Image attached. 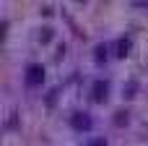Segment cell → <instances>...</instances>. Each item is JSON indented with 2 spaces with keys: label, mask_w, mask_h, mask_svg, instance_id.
Segmentation results:
<instances>
[{
  "label": "cell",
  "mask_w": 148,
  "mask_h": 146,
  "mask_svg": "<svg viewBox=\"0 0 148 146\" xmlns=\"http://www.w3.org/2000/svg\"><path fill=\"white\" fill-rule=\"evenodd\" d=\"M49 39H52V29H49V26H44V29L39 31V42H42V44H47Z\"/></svg>",
  "instance_id": "cell-8"
},
{
  "label": "cell",
  "mask_w": 148,
  "mask_h": 146,
  "mask_svg": "<svg viewBox=\"0 0 148 146\" xmlns=\"http://www.w3.org/2000/svg\"><path fill=\"white\" fill-rule=\"evenodd\" d=\"M83 146H109V141H107L104 136H88Z\"/></svg>",
  "instance_id": "cell-7"
},
{
  "label": "cell",
  "mask_w": 148,
  "mask_h": 146,
  "mask_svg": "<svg viewBox=\"0 0 148 146\" xmlns=\"http://www.w3.org/2000/svg\"><path fill=\"white\" fill-rule=\"evenodd\" d=\"M109 50H112V47H109L107 42H99V44L94 47V63H96V65L107 63V60H109Z\"/></svg>",
  "instance_id": "cell-5"
},
{
  "label": "cell",
  "mask_w": 148,
  "mask_h": 146,
  "mask_svg": "<svg viewBox=\"0 0 148 146\" xmlns=\"http://www.w3.org/2000/svg\"><path fill=\"white\" fill-rule=\"evenodd\" d=\"M135 89H138V84H135V81H130V84H127V89H125V91H127L125 97H127V99H133V97H135Z\"/></svg>",
  "instance_id": "cell-9"
},
{
  "label": "cell",
  "mask_w": 148,
  "mask_h": 146,
  "mask_svg": "<svg viewBox=\"0 0 148 146\" xmlns=\"http://www.w3.org/2000/svg\"><path fill=\"white\" fill-rule=\"evenodd\" d=\"M130 50H133V39H130V37H120L117 44H114V55H117V57H127Z\"/></svg>",
  "instance_id": "cell-4"
},
{
  "label": "cell",
  "mask_w": 148,
  "mask_h": 146,
  "mask_svg": "<svg viewBox=\"0 0 148 146\" xmlns=\"http://www.w3.org/2000/svg\"><path fill=\"white\" fill-rule=\"evenodd\" d=\"M109 94H112V84L107 78H94L91 86H88V99L94 104H104L109 102Z\"/></svg>",
  "instance_id": "cell-2"
},
{
  "label": "cell",
  "mask_w": 148,
  "mask_h": 146,
  "mask_svg": "<svg viewBox=\"0 0 148 146\" xmlns=\"http://www.w3.org/2000/svg\"><path fill=\"white\" fill-rule=\"evenodd\" d=\"M44 78H47V68L42 63H29L23 68V84H26V89H39L44 84Z\"/></svg>",
  "instance_id": "cell-1"
},
{
  "label": "cell",
  "mask_w": 148,
  "mask_h": 146,
  "mask_svg": "<svg viewBox=\"0 0 148 146\" xmlns=\"http://www.w3.org/2000/svg\"><path fill=\"white\" fill-rule=\"evenodd\" d=\"M68 125H70L75 133H91V131H94V118H91L86 110H75V112H70Z\"/></svg>",
  "instance_id": "cell-3"
},
{
  "label": "cell",
  "mask_w": 148,
  "mask_h": 146,
  "mask_svg": "<svg viewBox=\"0 0 148 146\" xmlns=\"http://www.w3.org/2000/svg\"><path fill=\"white\" fill-rule=\"evenodd\" d=\"M127 123H130V112H127V110H117V112H114V125H117V128H125Z\"/></svg>",
  "instance_id": "cell-6"
}]
</instances>
